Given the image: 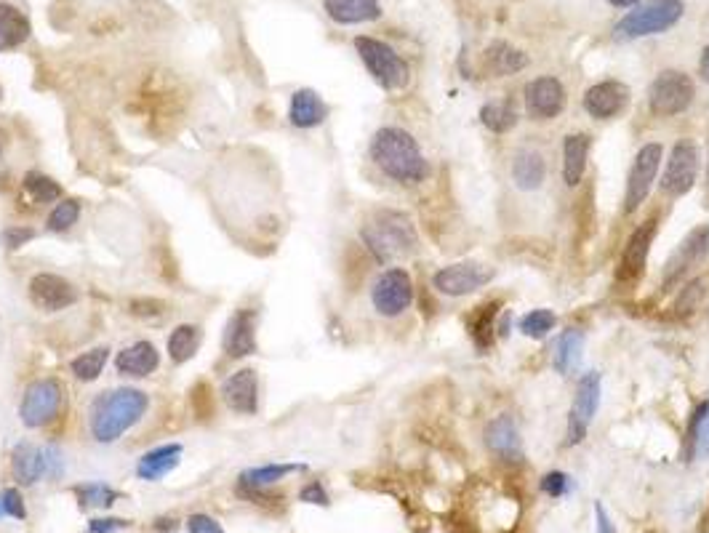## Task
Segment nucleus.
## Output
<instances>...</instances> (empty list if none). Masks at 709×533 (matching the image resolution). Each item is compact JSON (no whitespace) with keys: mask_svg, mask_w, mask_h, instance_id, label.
Returning a JSON list of instances; mask_svg holds the SVG:
<instances>
[{"mask_svg":"<svg viewBox=\"0 0 709 533\" xmlns=\"http://www.w3.org/2000/svg\"><path fill=\"white\" fill-rule=\"evenodd\" d=\"M371 160L384 176L400 184H422L432 174L430 163L424 158L422 147L406 128L384 126L371 139Z\"/></svg>","mask_w":709,"mask_h":533,"instance_id":"1","label":"nucleus"},{"mask_svg":"<svg viewBox=\"0 0 709 533\" xmlns=\"http://www.w3.org/2000/svg\"><path fill=\"white\" fill-rule=\"evenodd\" d=\"M147 406L150 400L142 390L123 387V390L104 392L91 406V435L99 443H115L142 419Z\"/></svg>","mask_w":709,"mask_h":533,"instance_id":"2","label":"nucleus"},{"mask_svg":"<svg viewBox=\"0 0 709 533\" xmlns=\"http://www.w3.org/2000/svg\"><path fill=\"white\" fill-rule=\"evenodd\" d=\"M360 238L366 243L376 262H392L398 256L411 254L419 243L414 222L403 211H376L374 219L360 230Z\"/></svg>","mask_w":709,"mask_h":533,"instance_id":"3","label":"nucleus"},{"mask_svg":"<svg viewBox=\"0 0 709 533\" xmlns=\"http://www.w3.org/2000/svg\"><path fill=\"white\" fill-rule=\"evenodd\" d=\"M686 14L683 0H646L616 22L614 40H638L672 30Z\"/></svg>","mask_w":709,"mask_h":533,"instance_id":"4","label":"nucleus"},{"mask_svg":"<svg viewBox=\"0 0 709 533\" xmlns=\"http://www.w3.org/2000/svg\"><path fill=\"white\" fill-rule=\"evenodd\" d=\"M355 51L366 64V70L371 72V78L384 88V91H403L411 80V70L403 56L384 40L368 38V35H358L355 38Z\"/></svg>","mask_w":709,"mask_h":533,"instance_id":"5","label":"nucleus"},{"mask_svg":"<svg viewBox=\"0 0 709 533\" xmlns=\"http://www.w3.org/2000/svg\"><path fill=\"white\" fill-rule=\"evenodd\" d=\"M696 83L683 70H662L648 88V110L656 118H675L694 104Z\"/></svg>","mask_w":709,"mask_h":533,"instance_id":"6","label":"nucleus"},{"mask_svg":"<svg viewBox=\"0 0 709 533\" xmlns=\"http://www.w3.org/2000/svg\"><path fill=\"white\" fill-rule=\"evenodd\" d=\"M664 147L659 142L643 144L632 160L630 176H627V187H624V211L635 214L643 203H646L648 192L654 187L659 166H662Z\"/></svg>","mask_w":709,"mask_h":533,"instance_id":"7","label":"nucleus"},{"mask_svg":"<svg viewBox=\"0 0 709 533\" xmlns=\"http://www.w3.org/2000/svg\"><path fill=\"white\" fill-rule=\"evenodd\" d=\"M600 392H603V376L598 371H590V374H584L579 379L574 403H571V411H568V446H579L587 438V432H590L595 414H598L600 408Z\"/></svg>","mask_w":709,"mask_h":533,"instance_id":"8","label":"nucleus"},{"mask_svg":"<svg viewBox=\"0 0 709 533\" xmlns=\"http://www.w3.org/2000/svg\"><path fill=\"white\" fill-rule=\"evenodd\" d=\"M371 302L382 318H398L414 302V280L403 267H390L374 280Z\"/></svg>","mask_w":709,"mask_h":533,"instance_id":"9","label":"nucleus"},{"mask_svg":"<svg viewBox=\"0 0 709 533\" xmlns=\"http://www.w3.org/2000/svg\"><path fill=\"white\" fill-rule=\"evenodd\" d=\"M699 166H702V152L691 139H680L670 150L667 158V168L662 176V190L670 198H683L694 190L696 179H699Z\"/></svg>","mask_w":709,"mask_h":533,"instance_id":"10","label":"nucleus"},{"mask_svg":"<svg viewBox=\"0 0 709 533\" xmlns=\"http://www.w3.org/2000/svg\"><path fill=\"white\" fill-rule=\"evenodd\" d=\"M496 278L494 267H488L483 262H456L448 267H440L432 275V286L443 296H470L480 288H486L491 280Z\"/></svg>","mask_w":709,"mask_h":533,"instance_id":"11","label":"nucleus"},{"mask_svg":"<svg viewBox=\"0 0 709 533\" xmlns=\"http://www.w3.org/2000/svg\"><path fill=\"white\" fill-rule=\"evenodd\" d=\"M62 395V384L56 382V379H38V382H32L30 387L24 390L22 406H19L22 422L27 424V427H32V430L54 422L59 408H62Z\"/></svg>","mask_w":709,"mask_h":533,"instance_id":"12","label":"nucleus"},{"mask_svg":"<svg viewBox=\"0 0 709 533\" xmlns=\"http://www.w3.org/2000/svg\"><path fill=\"white\" fill-rule=\"evenodd\" d=\"M64 470L59 448L30 446L19 443L14 448V475L22 486H35L40 478H59Z\"/></svg>","mask_w":709,"mask_h":533,"instance_id":"13","label":"nucleus"},{"mask_svg":"<svg viewBox=\"0 0 709 533\" xmlns=\"http://www.w3.org/2000/svg\"><path fill=\"white\" fill-rule=\"evenodd\" d=\"M709 256V224H699L688 232L683 243L675 248V254L664 264V288H675L688 278V272L696 264H702Z\"/></svg>","mask_w":709,"mask_h":533,"instance_id":"14","label":"nucleus"},{"mask_svg":"<svg viewBox=\"0 0 709 533\" xmlns=\"http://www.w3.org/2000/svg\"><path fill=\"white\" fill-rule=\"evenodd\" d=\"M523 102H526V115L531 120H555L568 104L566 86L555 75H539V78L528 80Z\"/></svg>","mask_w":709,"mask_h":533,"instance_id":"15","label":"nucleus"},{"mask_svg":"<svg viewBox=\"0 0 709 533\" xmlns=\"http://www.w3.org/2000/svg\"><path fill=\"white\" fill-rule=\"evenodd\" d=\"M630 104V86L622 80H600L584 91V110L595 120L619 118Z\"/></svg>","mask_w":709,"mask_h":533,"instance_id":"16","label":"nucleus"},{"mask_svg":"<svg viewBox=\"0 0 709 533\" xmlns=\"http://www.w3.org/2000/svg\"><path fill=\"white\" fill-rule=\"evenodd\" d=\"M30 299L38 310L62 312L78 302V288L72 286L70 280L59 278V275L40 272L30 280Z\"/></svg>","mask_w":709,"mask_h":533,"instance_id":"17","label":"nucleus"},{"mask_svg":"<svg viewBox=\"0 0 709 533\" xmlns=\"http://www.w3.org/2000/svg\"><path fill=\"white\" fill-rule=\"evenodd\" d=\"M656 238V219L651 222L640 224L638 230L632 232L627 246L622 251V259H619V270H616V278L630 283V280H638L643 275L648 264V254H651V246H654Z\"/></svg>","mask_w":709,"mask_h":533,"instance_id":"18","label":"nucleus"},{"mask_svg":"<svg viewBox=\"0 0 709 533\" xmlns=\"http://www.w3.org/2000/svg\"><path fill=\"white\" fill-rule=\"evenodd\" d=\"M483 438H486L488 451H491L496 459H502V462L507 464L523 462V446H520L518 424H515V419H512L510 414L491 419L486 432H483Z\"/></svg>","mask_w":709,"mask_h":533,"instance_id":"19","label":"nucleus"},{"mask_svg":"<svg viewBox=\"0 0 709 533\" xmlns=\"http://www.w3.org/2000/svg\"><path fill=\"white\" fill-rule=\"evenodd\" d=\"M224 403L235 411V414H256L259 408V382L251 368H240L224 382L222 387Z\"/></svg>","mask_w":709,"mask_h":533,"instance_id":"20","label":"nucleus"},{"mask_svg":"<svg viewBox=\"0 0 709 533\" xmlns=\"http://www.w3.org/2000/svg\"><path fill=\"white\" fill-rule=\"evenodd\" d=\"M480 64H483V70H486L488 75L507 78V75H518V72L526 70L531 59H528L526 51H520V48H515L512 43H507V40H494V43H488L486 51H483Z\"/></svg>","mask_w":709,"mask_h":533,"instance_id":"21","label":"nucleus"},{"mask_svg":"<svg viewBox=\"0 0 709 533\" xmlns=\"http://www.w3.org/2000/svg\"><path fill=\"white\" fill-rule=\"evenodd\" d=\"M224 352L230 358H246L256 352V312L238 310L224 331Z\"/></svg>","mask_w":709,"mask_h":533,"instance_id":"22","label":"nucleus"},{"mask_svg":"<svg viewBox=\"0 0 709 533\" xmlns=\"http://www.w3.org/2000/svg\"><path fill=\"white\" fill-rule=\"evenodd\" d=\"M592 139L590 134H568L563 139V182L566 187H579L587 174Z\"/></svg>","mask_w":709,"mask_h":533,"instance_id":"23","label":"nucleus"},{"mask_svg":"<svg viewBox=\"0 0 709 533\" xmlns=\"http://www.w3.org/2000/svg\"><path fill=\"white\" fill-rule=\"evenodd\" d=\"M328 118L326 102L320 99L318 91L312 88H299L291 96V107H288V120L296 128H315Z\"/></svg>","mask_w":709,"mask_h":533,"instance_id":"24","label":"nucleus"},{"mask_svg":"<svg viewBox=\"0 0 709 533\" xmlns=\"http://www.w3.org/2000/svg\"><path fill=\"white\" fill-rule=\"evenodd\" d=\"M683 459H686V462L709 459V400L699 403V406L694 408V414L688 416Z\"/></svg>","mask_w":709,"mask_h":533,"instance_id":"25","label":"nucleus"},{"mask_svg":"<svg viewBox=\"0 0 709 533\" xmlns=\"http://www.w3.org/2000/svg\"><path fill=\"white\" fill-rule=\"evenodd\" d=\"M547 179V160L542 158V152L536 150H520L512 160V182L523 192L539 190Z\"/></svg>","mask_w":709,"mask_h":533,"instance_id":"26","label":"nucleus"},{"mask_svg":"<svg viewBox=\"0 0 709 533\" xmlns=\"http://www.w3.org/2000/svg\"><path fill=\"white\" fill-rule=\"evenodd\" d=\"M323 8L336 24L376 22L382 16L379 0H323Z\"/></svg>","mask_w":709,"mask_h":533,"instance_id":"27","label":"nucleus"},{"mask_svg":"<svg viewBox=\"0 0 709 533\" xmlns=\"http://www.w3.org/2000/svg\"><path fill=\"white\" fill-rule=\"evenodd\" d=\"M115 366H118V371L123 376H136V379H142V376H150L152 371H158L160 355L158 350H155V344L136 342L131 344L128 350L120 352L118 360H115Z\"/></svg>","mask_w":709,"mask_h":533,"instance_id":"28","label":"nucleus"},{"mask_svg":"<svg viewBox=\"0 0 709 533\" xmlns=\"http://www.w3.org/2000/svg\"><path fill=\"white\" fill-rule=\"evenodd\" d=\"M179 462H182V446H179V443H168V446L147 451V454L139 459V464H136V475L142 480L155 483V480L166 478L168 472L174 470Z\"/></svg>","mask_w":709,"mask_h":533,"instance_id":"29","label":"nucleus"},{"mask_svg":"<svg viewBox=\"0 0 709 533\" xmlns=\"http://www.w3.org/2000/svg\"><path fill=\"white\" fill-rule=\"evenodd\" d=\"M30 19L11 3H0V51H14L30 38Z\"/></svg>","mask_w":709,"mask_h":533,"instance_id":"30","label":"nucleus"},{"mask_svg":"<svg viewBox=\"0 0 709 533\" xmlns=\"http://www.w3.org/2000/svg\"><path fill=\"white\" fill-rule=\"evenodd\" d=\"M582 347H584V334L579 328H566L560 334L558 344H555V355H552V366L555 371L563 376H568L576 368V363L582 360Z\"/></svg>","mask_w":709,"mask_h":533,"instance_id":"31","label":"nucleus"},{"mask_svg":"<svg viewBox=\"0 0 709 533\" xmlns=\"http://www.w3.org/2000/svg\"><path fill=\"white\" fill-rule=\"evenodd\" d=\"M496 315H499V304L496 302L483 304L480 310L472 312L470 336H472V342L478 344L483 352L491 350V344H494V339H496Z\"/></svg>","mask_w":709,"mask_h":533,"instance_id":"32","label":"nucleus"},{"mask_svg":"<svg viewBox=\"0 0 709 533\" xmlns=\"http://www.w3.org/2000/svg\"><path fill=\"white\" fill-rule=\"evenodd\" d=\"M304 470V464H264V467H254L240 475V486L243 488H267L275 486L280 480L291 475V472Z\"/></svg>","mask_w":709,"mask_h":533,"instance_id":"33","label":"nucleus"},{"mask_svg":"<svg viewBox=\"0 0 709 533\" xmlns=\"http://www.w3.org/2000/svg\"><path fill=\"white\" fill-rule=\"evenodd\" d=\"M480 123L491 134H507L518 126V112L510 102H486L480 107Z\"/></svg>","mask_w":709,"mask_h":533,"instance_id":"34","label":"nucleus"},{"mask_svg":"<svg viewBox=\"0 0 709 533\" xmlns=\"http://www.w3.org/2000/svg\"><path fill=\"white\" fill-rule=\"evenodd\" d=\"M200 347V328L184 323V326H176L168 336V355L174 363H187V360L198 352Z\"/></svg>","mask_w":709,"mask_h":533,"instance_id":"35","label":"nucleus"},{"mask_svg":"<svg viewBox=\"0 0 709 533\" xmlns=\"http://www.w3.org/2000/svg\"><path fill=\"white\" fill-rule=\"evenodd\" d=\"M107 358H110V350H107V347H94V350L83 352V355L72 360V374H75V379H80V382H96L99 374L104 371Z\"/></svg>","mask_w":709,"mask_h":533,"instance_id":"36","label":"nucleus"},{"mask_svg":"<svg viewBox=\"0 0 709 533\" xmlns=\"http://www.w3.org/2000/svg\"><path fill=\"white\" fill-rule=\"evenodd\" d=\"M555 326H558V315H555L552 310H547V307H542V310L526 312V315H523L518 323L520 334L528 336V339H536V342L550 334Z\"/></svg>","mask_w":709,"mask_h":533,"instance_id":"37","label":"nucleus"},{"mask_svg":"<svg viewBox=\"0 0 709 533\" xmlns=\"http://www.w3.org/2000/svg\"><path fill=\"white\" fill-rule=\"evenodd\" d=\"M24 190L30 195L35 203H59L62 200V187L51 179V176H43L38 171H30L24 176Z\"/></svg>","mask_w":709,"mask_h":533,"instance_id":"38","label":"nucleus"},{"mask_svg":"<svg viewBox=\"0 0 709 533\" xmlns=\"http://www.w3.org/2000/svg\"><path fill=\"white\" fill-rule=\"evenodd\" d=\"M80 504L83 507H110L120 499V494L115 488L104 486V483H88V486H78L75 488Z\"/></svg>","mask_w":709,"mask_h":533,"instance_id":"39","label":"nucleus"},{"mask_svg":"<svg viewBox=\"0 0 709 533\" xmlns=\"http://www.w3.org/2000/svg\"><path fill=\"white\" fill-rule=\"evenodd\" d=\"M80 216V203L78 200H59L54 206V211L48 214V230L51 232H67L72 224L78 222Z\"/></svg>","mask_w":709,"mask_h":533,"instance_id":"40","label":"nucleus"},{"mask_svg":"<svg viewBox=\"0 0 709 533\" xmlns=\"http://www.w3.org/2000/svg\"><path fill=\"white\" fill-rule=\"evenodd\" d=\"M539 488H542L544 496H550V499H563V496H568L571 491H574V480H571V475H566V472H547L542 480H539Z\"/></svg>","mask_w":709,"mask_h":533,"instance_id":"41","label":"nucleus"},{"mask_svg":"<svg viewBox=\"0 0 709 533\" xmlns=\"http://www.w3.org/2000/svg\"><path fill=\"white\" fill-rule=\"evenodd\" d=\"M190 406L192 414L198 419H211L214 416V392L208 387L206 382H198L190 390Z\"/></svg>","mask_w":709,"mask_h":533,"instance_id":"42","label":"nucleus"},{"mask_svg":"<svg viewBox=\"0 0 709 533\" xmlns=\"http://www.w3.org/2000/svg\"><path fill=\"white\" fill-rule=\"evenodd\" d=\"M0 518H16V520L27 518L22 494H19V491H14V488L0 491Z\"/></svg>","mask_w":709,"mask_h":533,"instance_id":"43","label":"nucleus"},{"mask_svg":"<svg viewBox=\"0 0 709 533\" xmlns=\"http://www.w3.org/2000/svg\"><path fill=\"white\" fill-rule=\"evenodd\" d=\"M704 296V280H694V283H688L686 288H683V294L678 296V302H675V312L678 315H688V312H694V307L699 302H702Z\"/></svg>","mask_w":709,"mask_h":533,"instance_id":"44","label":"nucleus"},{"mask_svg":"<svg viewBox=\"0 0 709 533\" xmlns=\"http://www.w3.org/2000/svg\"><path fill=\"white\" fill-rule=\"evenodd\" d=\"M131 312L139 315V318H158L166 312V304L158 302V299H134L131 302Z\"/></svg>","mask_w":709,"mask_h":533,"instance_id":"45","label":"nucleus"},{"mask_svg":"<svg viewBox=\"0 0 709 533\" xmlns=\"http://www.w3.org/2000/svg\"><path fill=\"white\" fill-rule=\"evenodd\" d=\"M299 499L307 504H320V507H328V504H331L326 488H323V483H318V480H312L310 486H304L302 491H299Z\"/></svg>","mask_w":709,"mask_h":533,"instance_id":"46","label":"nucleus"},{"mask_svg":"<svg viewBox=\"0 0 709 533\" xmlns=\"http://www.w3.org/2000/svg\"><path fill=\"white\" fill-rule=\"evenodd\" d=\"M35 238V230H30V227H8L6 232H3V243H6V248H22L27 240Z\"/></svg>","mask_w":709,"mask_h":533,"instance_id":"47","label":"nucleus"},{"mask_svg":"<svg viewBox=\"0 0 709 533\" xmlns=\"http://www.w3.org/2000/svg\"><path fill=\"white\" fill-rule=\"evenodd\" d=\"M91 533H118L131 528V520H120V518H99L91 520Z\"/></svg>","mask_w":709,"mask_h":533,"instance_id":"48","label":"nucleus"},{"mask_svg":"<svg viewBox=\"0 0 709 533\" xmlns=\"http://www.w3.org/2000/svg\"><path fill=\"white\" fill-rule=\"evenodd\" d=\"M187 528H190V533H224V528L208 515H190Z\"/></svg>","mask_w":709,"mask_h":533,"instance_id":"49","label":"nucleus"},{"mask_svg":"<svg viewBox=\"0 0 709 533\" xmlns=\"http://www.w3.org/2000/svg\"><path fill=\"white\" fill-rule=\"evenodd\" d=\"M595 533H616L614 523L608 518V512L603 510V504H595Z\"/></svg>","mask_w":709,"mask_h":533,"instance_id":"50","label":"nucleus"},{"mask_svg":"<svg viewBox=\"0 0 709 533\" xmlns=\"http://www.w3.org/2000/svg\"><path fill=\"white\" fill-rule=\"evenodd\" d=\"M699 75H702V80H707L709 83V46L702 51V59H699Z\"/></svg>","mask_w":709,"mask_h":533,"instance_id":"51","label":"nucleus"},{"mask_svg":"<svg viewBox=\"0 0 709 533\" xmlns=\"http://www.w3.org/2000/svg\"><path fill=\"white\" fill-rule=\"evenodd\" d=\"M611 6L614 8H635V6H640L643 0H608Z\"/></svg>","mask_w":709,"mask_h":533,"instance_id":"52","label":"nucleus"},{"mask_svg":"<svg viewBox=\"0 0 709 533\" xmlns=\"http://www.w3.org/2000/svg\"><path fill=\"white\" fill-rule=\"evenodd\" d=\"M3 147H6V134L0 131V152H3Z\"/></svg>","mask_w":709,"mask_h":533,"instance_id":"53","label":"nucleus"},{"mask_svg":"<svg viewBox=\"0 0 709 533\" xmlns=\"http://www.w3.org/2000/svg\"><path fill=\"white\" fill-rule=\"evenodd\" d=\"M707 184H709V160H707Z\"/></svg>","mask_w":709,"mask_h":533,"instance_id":"54","label":"nucleus"}]
</instances>
